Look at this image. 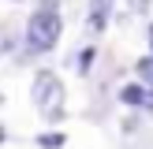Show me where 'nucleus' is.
Masks as SVG:
<instances>
[{
  "mask_svg": "<svg viewBox=\"0 0 153 149\" xmlns=\"http://www.w3.org/2000/svg\"><path fill=\"white\" fill-rule=\"evenodd\" d=\"M60 34H64V19H60L56 0H41V7L26 22V49L30 52H49V49H56Z\"/></svg>",
  "mask_w": 153,
  "mask_h": 149,
  "instance_id": "obj_1",
  "label": "nucleus"
},
{
  "mask_svg": "<svg viewBox=\"0 0 153 149\" xmlns=\"http://www.w3.org/2000/svg\"><path fill=\"white\" fill-rule=\"evenodd\" d=\"M34 104H37V112L49 116V119L64 116V82L52 71H37V78H34Z\"/></svg>",
  "mask_w": 153,
  "mask_h": 149,
  "instance_id": "obj_2",
  "label": "nucleus"
},
{
  "mask_svg": "<svg viewBox=\"0 0 153 149\" xmlns=\"http://www.w3.org/2000/svg\"><path fill=\"white\" fill-rule=\"evenodd\" d=\"M112 4H116V0H90V30H105L108 26Z\"/></svg>",
  "mask_w": 153,
  "mask_h": 149,
  "instance_id": "obj_3",
  "label": "nucleus"
},
{
  "mask_svg": "<svg viewBox=\"0 0 153 149\" xmlns=\"http://www.w3.org/2000/svg\"><path fill=\"white\" fill-rule=\"evenodd\" d=\"M120 97H123L127 104H149V93H146V86H123V89H120Z\"/></svg>",
  "mask_w": 153,
  "mask_h": 149,
  "instance_id": "obj_4",
  "label": "nucleus"
},
{
  "mask_svg": "<svg viewBox=\"0 0 153 149\" xmlns=\"http://www.w3.org/2000/svg\"><path fill=\"white\" fill-rule=\"evenodd\" d=\"M138 78L146 82V86H153V56H146V60H138Z\"/></svg>",
  "mask_w": 153,
  "mask_h": 149,
  "instance_id": "obj_5",
  "label": "nucleus"
},
{
  "mask_svg": "<svg viewBox=\"0 0 153 149\" xmlns=\"http://www.w3.org/2000/svg\"><path fill=\"white\" fill-rule=\"evenodd\" d=\"M37 142H41L45 149H56L60 142H64V134H41V138H37Z\"/></svg>",
  "mask_w": 153,
  "mask_h": 149,
  "instance_id": "obj_6",
  "label": "nucleus"
},
{
  "mask_svg": "<svg viewBox=\"0 0 153 149\" xmlns=\"http://www.w3.org/2000/svg\"><path fill=\"white\" fill-rule=\"evenodd\" d=\"M90 60H94V49H86V52L79 56V71H86V67H90Z\"/></svg>",
  "mask_w": 153,
  "mask_h": 149,
  "instance_id": "obj_7",
  "label": "nucleus"
},
{
  "mask_svg": "<svg viewBox=\"0 0 153 149\" xmlns=\"http://www.w3.org/2000/svg\"><path fill=\"white\" fill-rule=\"evenodd\" d=\"M131 7L134 11H149V0H131Z\"/></svg>",
  "mask_w": 153,
  "mask_h": 149,
  "instance_id": "obj_8",
  "label": "nucleus"
},
{
  "mask_svg": "<svg viewBox=\"0 0 153 149\" xmlns=\"http://www.w3.org/2000/svg\"><path fill=\"white\" fill-rule=\"evenodd\" d=\"M146 34H149V49H153V22H149V30H146Z\"/></svg>",
  "mask_w": 153,
  "mask_h": 149,
  "instance_id": "obj_9",
  "label": "nucleus"
}]
</instances>
